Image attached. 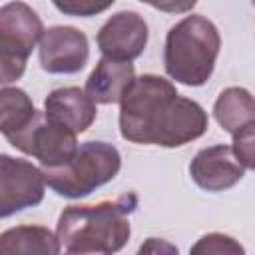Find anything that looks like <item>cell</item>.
<instances>
[{"label": "cell", "mask_w": 255, "mask_h": 255, "mask_svg": "<svg viewBox=\"0 0 255 255\" xmlns=\"http://www.w3.org/2000/svg\"><path fill=\"white\" fill-rule=\"evenodd\" d=\"M38 58L48 74H78L90 60L88 36L74 26H52L38 42Z\"/></svg>", "instance_id": "52a82bcc"}, {"label": "cell", "mask_w": 255, "mask_h": 255, "mask_svg": "<svg viewBox=\"0 0 255 255\" xmlns=\"http://www.w3.org/2000/svg\"><path fill=\"white\" fill-rule=\"evenodd\" d=\"M34 116L36 108L26 90L16 86L0 88V133L4 137L22 131Z\"/></svg>", "instance_id": "9a60e30c"}, {"label": "cell", "mask_w": 255, "mask_h": 255, "mask_svg": "<svg viewBox=\"0 0 255 255\" xmlns=\"http://www.w3.org/2000/svg\"><path fill=\"white\" fill-rule=\"evenodd\" d=\"M149 30L143 16L133 10H122L102 24L96 34V44L104 58L133 62L143 54Z\"/></svg>", "instance_id": "ba28073f"}, {"label": "cell", "mask_w": 255, "mask_h": 255, "mask_svg": "<svg viewBox=\"0 0 255 255\" xmlns=\"http://www.w3.org/2000/svg\"><path fill=\"white\" fill-rule=\"evenodd\" d=\"M6 139L12 147L38 159L42 169L64 165L66 161H70V157L78 149L76 133L52 122L50 118H46L44 112H38V110L32 122L22 131Z\"/></svg>", "instance_id": "5b68a950"}, {"label": "cell", "mask_w": 255, "mask_h": 255, "mask_svg": "<svg viewBox=\"0 0 255 255\" xmlns=\"http://www.w3.org/2000/svg\"><path fill=\"white\" fill-rule=\"evenodd\" d=\"M135 78V68L131 62L112 60V58H100L96 68L90 72L86 80L84 92L90 96L94 104L110 106L118 104L128 86Z\"/></svg>", "instance_id": "7c38bea8"}, {"label": "cell", "mask_w": 255, "mask_h": 255, "mask_svg": "<svg viewBox=\"0 0 255 255\" xmlns=\"http://www.w3.org/2000/svg\"><path fill=\"white\" fill-rule=\"evenodd\" d=\"M253 147H255V124L243 128L237 133H233L231 149H233L235 157L241 161V165L245 169H253L255 167V151H253Z\"/></svg>", "instance_id": "e0dca14e"}, {"label": "cell", "mask_w": 255, "mask_h": 255, "mask_svg": "<svg viewBox=\"0 0 255 255\" xmlns=\"http://www.w3.org/2000/svg\"><path fill=\"white\" fill-rule=\"evenodd\" d=\"M44 114L52 122L68 128L70 131L84 133L96 122L98 108L90 96L76 86L52 90L44 100Z\"/></svg>", "instance_id": "8fae6325"}, {"label": "cell", "mask_w": 255, "mask_h": 255, "mask_svg": "<svg viewBox=\"0 0 255 255\" xmlns=\"http://www.w3.org/2000/svg\"><path fill=\"white\" fill-rule=\"evenodd\" d=\"M118 104L120 133L131 143L181 147L199 139L209 128L207 112L155 74L133 78Z\"/></svg>", "instance_id": "6da1fadb"}, {"label": "cell", "mask_w": 255, "mask_h": 255, "mask_svg": "<svg viewBox=\"0 0 255 255\" xmlns=\"http://www.w3.org/2000/svg\"><path fill=\"white\" fill-rule=\"evenodd\" d=\"M56 233L44 225H16L0 233V255H60Z\"/></svg>", "instance_id": "4fadbf2b"}, {"label": "cell", "mask_w": 255, "mask_h": 255, "mask_svg": "<svg viewBox=\"0 0 255 255\" xmlns=\"http://www.w3.org/2000/svg\"><path fill=\"white\" fill-rule=\"evenodd\" d=\"M189 255H245V247L231 235L207 233L191 245Z\"/></svg>", "instance_id": "2e32d148"}, {"label": "cell", "mask_w": 255, "mask_h": 255, "mask_svg": "<svg viewBox=\"0 0 255 255\" xmlns=\"http://www.w3.org/2000/svg\"><path fill=\"white\" fill-rule=\"evenodd\" d=\"M44 34L38 12L26 2H8L0 6V50L12 58L28 62Z\"/></svg>", "instance_id": "9c48e42d"}, {"label": "cell", "mask_w": 255, "mask_h": 255, "mask_svg": "<svg viewBox=\"0 0 255 255\" xmlns=\"http://www.w3.org/2000/svg\"><path fill=\"white\" fill-rule=\"evenodd\" d=\"M135 255H179V249L161 237H147L139 245Z\"/></svg>", "instance_id": "d6986e66"}, {"label": "cell", "mask_w": 255, "mask_h": 255, "mask_svg": "<svg viewBox=\"0 0 255 255\" xmlns=\"http://www.w3.org/2000/svg\"><path fill=\"white\" fill-rule=\"evenodd\" d=\"M135 207V193L94 205H68L58 217L56 237L66 251L114 255L129 241V213H133Z\"/></svg>", "instance_id": "7a4b0ae2"}, {"label": "cell", "mask_w": 255, "mask_h": 255, "mask_svg": "<svg viewBox=\"0 0 255 255\" xmlns=\"http://www.w3.org/2000/svg\"><path fill=\"white\" fill-rule=\"evenodd\" d=\"M151 6H153V8H159V10H175V12H183V10L193 8L195 2L191 0V2H187V4H179V6H177V4H175V6H173V4H151Z\"/></svg>", "instance_id": "ffe728a7"}, {"label": "cell", "mask_w": 255, "mask_h": 255, "mask_svg": "<svg viewBox=\"0 0 255 255\" xmlns=\"http://www.w3.org/2000/svg\"><path fill=\"white\" fill-rule=\"evenodd\" d=\"M112 4H114V0L112 2H104V4H98V2H92V0H64V2L56 0L54 2V6L60 12H64L68 16H78V18L96 16V14L104 12V10H108Z\"/></svg>", "instance_id": "ac0fdd59"}, {"label": "cell", "mask_w": 255, "mask_h": 255, "mask_svg": "<svg viewBox=\"0 0 255 255\" xmlns=\"http://www.w3.org/2000/svg\"><path fill=\"white\" fill-rule=\"evenodd\" d=\"M46 181L32 161L0 153V219L36 207L44 201Z\"/></svg>", "instance_id": "8992f818"}, {"label": "cell", "mask_w": 255, "mask_h": 255, "mask_svg": "<svg viewBox=\"0 0 255 255\" xmlns=\"http://www.w3.org/2000/svg\"><path fill=\"white\" fill-rule=\"evenodd\" d=\"M213 118L231 135L241 131L247 126H253L255 124V102H253L251 92L239 86L225 88L213 104Z\"/></svg>", "instance_id": "5bb4252c"}, {"label": "cell", "mask_w": 255, "mask_h": 255, "mask_svg": "<svg viewBox=\"0 0 255 255\" xmlns=\"http://www.w3.org/2000/svg\"><path fill=\"white\" fill-rule=\"evenodd\" d=\"M64 255H104V253H78V251H66Z\"/></svg>", "instance_id": "44dd1931"}, {"label": "cell", "mask_w": 255, "mask_h": 255, "mask_svg": "<svg viewBox=\"0 0 255 255\" xmlns=\"http://www.w3.org/2000/svg\"><path fill=\"white\" fill-rule=\"evenodd\" d=\"M245 171L247 169L235 157L231 145H225V143L199 149L189 163L191 179L199 189L209 193L231 189L235 183L243 179Z\"/></svg>", "instance_id": "30bf717a"}, {"label": "cell", "mask_w": 255, "mask_h": 255, "mask_svg": "<svg viewBox=\"0 0 255 255\" xmlns=\"http://www.w3.org/2000/svg\"><path fill=\"white\" fill-rule=\"evenodd\" d=\"M219 48L221 36L217 26L201 14H189L173 24L165 36V74L177 84L199 88L211 78Z\"/></svg>", "instance_id": "3957f363"}, {"label": "cell", "mask_w": 255, "mask_h": 255, "mask_svg": "<svg viewBox=\"0 0 255 255\" xmlns=\"http://www.w3.org/2000/svg\"><path fill=\"white\" fill-rule=\"evenodd\" d=\"M122 167V155L108 141H84L76 153L60 167L42 169L52 191L66 199H80L110 183Z\"/></svg>", "instance_id": "277c9868"}]
</instances>
